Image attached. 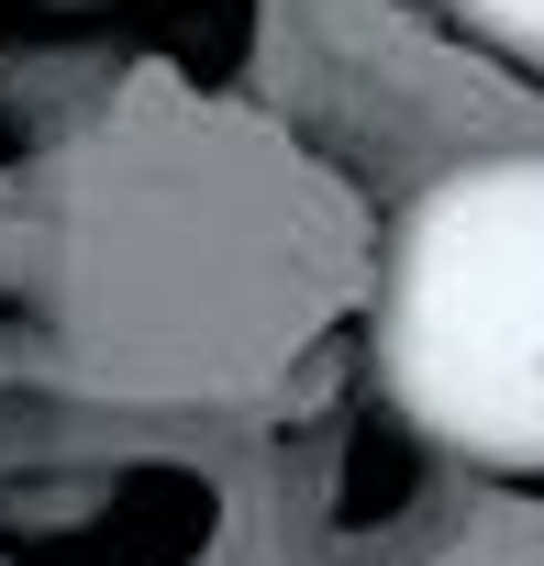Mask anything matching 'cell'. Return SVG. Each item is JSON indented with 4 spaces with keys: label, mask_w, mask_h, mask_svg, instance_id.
I'll list each match as a JSON object with an SVG mask.
<instances>
[{
    "label": "cell",
    "mask_w": 544,
    "mask_h": 566,
    "mask_svg": "<svg viewBox=\"0 0 544 566\" xmlns=\"http://www.w3.org/2000/svg\"><path fill=\"white\" fill-rule=\"evenodd\" d=\"M45 12H101V0H45Z\"/></svg>",
    "instance_id": "3957f363"
},
{
    "label": "cell",
    "mask_w": 544,
    "mask_h": 566,
    "mask_svg": "<svg viewBox=\"0 0 544 566\" xmlns=\"http://www.w3.org/2000/svg\"><path fill=\"white\" fill-rule=\"evenodd\" d=\"M422 12H433L444 34H467L478 56H500V67L544 78V0H422Z\"/></svg>",
    "instance_id": "7a4b0ae2"
},
{
    "label": "cell",
    "mask_w": 544,
    "mask_h": 566,
    "mask_svg": "<svg viewBox=\"0 0 544 566\" xmlns=\"http://www.w3.org/2000/svg\"><path fill=\"white\" fill-rule=\"evenodd\" d=\"M367 367L433 455L544 478V145L411 189L378 255Z\"/></svg>",
    "instance_id": "6da1fadb"
}]
</instances>
